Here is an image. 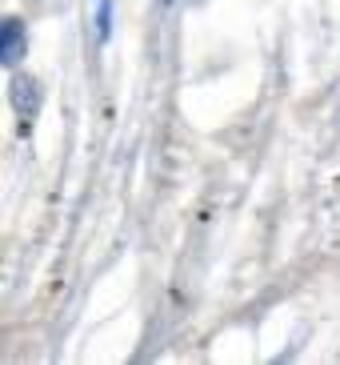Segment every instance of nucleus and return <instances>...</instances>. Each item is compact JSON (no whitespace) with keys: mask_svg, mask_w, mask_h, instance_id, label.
Instances as JSON below:
<instances>
[{"mask_svg":"<svg viewBox=\"0 0 340 365\" xmlns=\"http://www.w3.org/2000/svg\"><path fill=\"white\" fill-rule=\"evenodd\" d=\"M24 56V24L21 21H4V48H0V61L4 65H21Z\"/></svg>","mask_w":340,"mask_h":365,"instance_id":"nucleus-2","label":"nucleus"},{"mask_svg":"<svg viewBox=\"0 0 340 365\" xmlns=\"http://www.w3.org/2000/svg\"><path fill=\"white\" fill-rule=\"evenodd\" d=\"M9 101H12V108L21 113V120L28 125V120L36 117V108H41V85H36L32 76H12Z\"/></svg>","mask_w":340,"mask_h":365,"instance_id":"nucleus-1","label":"nucleus"}]
</instances>
